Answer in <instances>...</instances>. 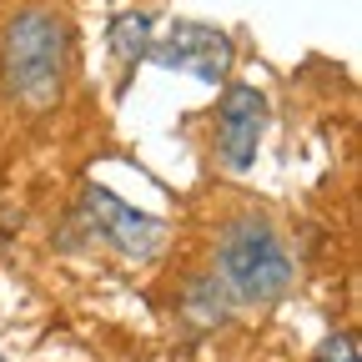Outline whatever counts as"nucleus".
<instances>
[{
  "label": "nucleus",
  "mask_w": 362,
  "mask_h": 362,
  "mask_svg": "<svg viewBox=\"0 0 362 362\" xmlns=\"http://www.w3.org/2000/svg\"><path fill=\"white\" fill-rule=\"evenodd\" d=\"M0 71H6V90L25 111H45L61 101L66 86V25L61 16L25 11L11 21L6 45H0Z\"/></svg>",
  "instance_id": "f257e3e1"
},
{
  "label": "nucleus",
  "mask_w": 362,
  "mask_h": 362,
  "mask_svg": "<svg viewBox=\"0 0 362 362\" xmlns=\"http://www.w3.org/2000/svg\"><path fill=\"white\" fill-rule=\"evenodd\" d=\"M221 277L237 287V297L247 302H272L287 282H292V262L277 242V232L262 221L247 216L242 226H232L221 242Z\"/></svg>",
  "instance_id": "f03ea898"
},
{
  "label": "nucleus",
  "mask_w": 362,
  "mask_h": 362,
  "mask_svg": "<svg viewBox=\"0 0 362 362\" xmlns=\"http://www.w3.org/2000/svg\"><path fill=\"white\" fill-rule=\"evenodd\" d=\"M262 131H267V96L257 86H232L221 111H216V151H221V161L232 171H247L257 161Z\"/></svg>",
  "instance_id": "7ed1b4c3"
},
{
  "label": "nucleus",
  "mask_w": 362,
  "mask_h": 362,
  "mask_svg": "<svg viewBox=\"0 0 362 362\" xmlns=\"http://www.w3.org/2000/svg\"><path fill=\"white\" fill-rule=\"evenodd\" d=\"M81 211L90 216L86 226L90 232H101L116 252H126V257H151L156 247H161V226L146 216V211H131L126 202H116L111 192H96L90 187L86 197H81Z\"/></svg>",
  "instance_id": "20e7f679"
},
{
  "label": "nucleus",
  "mask_w": 362,
  "mask_h": 362,
  "mask_svg": "<svg viewBox=\"0 0 362 362\" xmlns=\"http://www.w3.org/2000/svg\"><path fill=\"white\" fill-rule=\"evenodd\" d=\"M161 61L166 66H187V71L216 81L226 71V61H232V45H226L216 30H206V25H176L171 45L161 51Z\"/></svg>",
  "instance_id": "39448f33"
},
{
  "label": "nucleus",
  "mask_w": 362,
  "mask_h": 362,
  "mask_svg": "<svg viewBox=\"0 0 362 362\" xmlns=\"http://www.w3.org/2000/svg\"><path fill=\"white\" fill-rule=\"evenodd\" d=\"M141 45H146V16H126L116 25V51L126 61H136V56H141Z\"/></svg>",
  "instance_id": "423d86ee"
},
{
  "label": "nucleus",
  "mask_w": 362,
  "mask_h": 362,
  "mask_svg": "<svg viewBox=\"0 0 362 362\" xmlns=\"http://www.w3.org/2000/svg\"><path fill=\"white\" fill-rule=\"evenodd\" d=\"M312 362H362V357H357V342L352 337H327L322 347H317Z\"/></svg>",
  "instance_id": "0eeeda50"
}]
</instances>
